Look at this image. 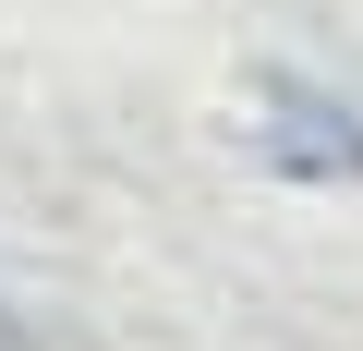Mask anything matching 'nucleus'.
<instances>
[{
    "mask_svg": "<svg viewBox=\"0 0 363 351\" xmlns=\"http://www.w3.org/2000/svg\"><path fill=\"white\" fill-rule=\"evenodd\" d=\"M242 145L279 169V182H363V109L327 97V85H303V73H267L255 85Z\"/></svg>",
    "mask_w": 363,
    "mask_h": 351,
    "instance_id": "f257e3e1",
    "label": "nucleus"
},
{
    "mask_svg": "<svg viewBox=\"0 0 363 351\" xmlns=\"http://www.w3.org/2000/svg\"><path fill=\"white\" fill-rule=\"evenodd\" d=\"M0 351H37V327H25V315H13V303H0Z\"/></svg>",
    "mask_w": 363,
    "mask_h": 351,
    "instance_id": "f03ea898",
    "label": "nucleus"
}]
</instances>
